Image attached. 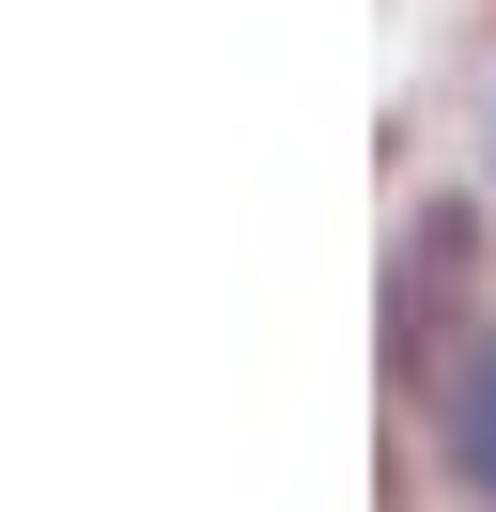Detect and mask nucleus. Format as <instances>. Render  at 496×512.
<instances>
[{
	"mask_svg": "<svg viewBox=\"0 0 496 512\" xmlns=\"http://www.w3.org/2000/svg\"><path fill=\"white\" fill-rule=\"evenodd\" d=\"M450 450H465V481H496V342L450 373Z\"/></svg>",
	"mask_w": 496,
	"mask_h": 512,
	"instance_id": "f257e3e1",
	"label": "nucleus"
}]
</instances>
